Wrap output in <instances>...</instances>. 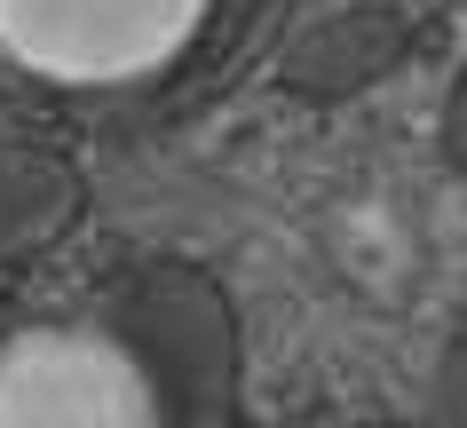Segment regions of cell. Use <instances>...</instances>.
<instances>
[{
	"label": "cell",
	"instance_id": "1",
	"mask_svg": "<svg viewBox=\"0 0 467 428\" xmlns=\"http://www.w3.org/2000/svg\"><path fill=\"white\" fill-rule=\"evenodd\" d=\"M412 48V16L389 8V0H348V8H325L309 32L285 40L277 56V79L309 103H341V96H365L372 79H389Z\"/></svg>",
	"mask_w": 467,
	"mask_h": 428
},
{
	"label": "cell",
	"instance_id": "2",
	"mask_svg": "<svg viewBox=\"0 0 467 428\" xmlns=\"http://www.w3.org/2000/svg\"><path fill=\"white\" fill-rule=\"evenodd\" d=\"M436 412H443V428H467V326L436 357Z\"/></svg>",
	"mask_w": 467,
	"mask_h": 428
},
{
	"label": "cell",
	"instance_id": "3",
	"mask_svg": "<svg viewBox=\"0 0 467 428\" xmlns=\"http://www.w3.org/2000/svg\"><path fill=\"white\" fill-rule=\"evenodd\" d=\"M436 143H443V159L467 175V64H460V79H451V96H443V127H436Z\"/></svg>",
	"mask_w": 467,
	"mask_h": 428
}]
</instances>
